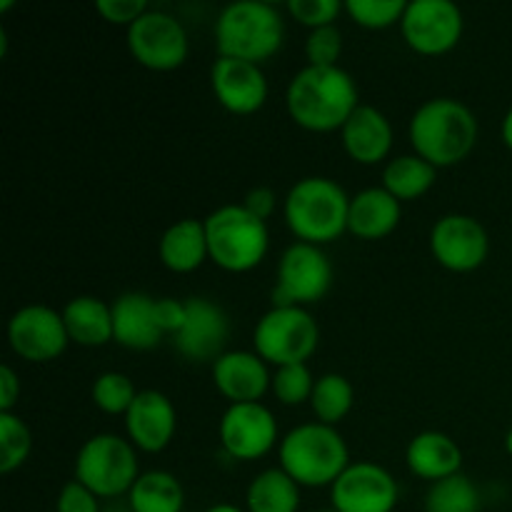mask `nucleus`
I'll use <instances>...</instances> for the list:
<instances>
[{
	"mask_svg": "<svg viewBox=\"0 0 512 512\" xmlns=\"http://www.w3.org/2000/svg\"><path fill=\"white\" fill-rule=\"evenodd\" d=\"M285 105H288L290 118L300 128L313 130V133L343 130V125L360 105L358 85L353 75L340 65H333V68L305 65L290 80Z\"/></svg>",
	"mask_w": 512,
	"mask_h": 512,
	"instance_id": "obj_1",
	"label": "nucleus"
},
{
	"mask_svg": "<svg viewBox=\"0 0 512 512\" xmlns=\"http://www.w3.org/2000/svg\"><path fill=\"white\" fill-rule=\"evenodd\" d=\"M410 143L415 155L435 168H450L473 153L478 143V118L455 98H430L410 118Z\"/></svg>",
	"mask_w": 512,
	"mask_h": 512,
	"instance_id": "obj_2",
	"label": "nucleus"
},
{
	"mask_svg": "<svg viewBox=\"0 0 512 512\" xmlns=\"http://www.w3.org/2000/svg\"><path fill=\"white\" fill-rule=\"evenodd\" d=\"M280 468L300 488H333L350 468V450L333 425L303 423L280 440Z\"/></svg>",
	"mask_w": 512,
	"mask_h": 512,
	"instance_id": "obj_3",
	"label": "nucleus"
},
{
	"mask_svg": "<svg viewBox=\"0 0 512 512\" xmlns=\"http://www.w3.org/2000/svg\"><path fill=\"white\" fill-rule=\"evenodd\" d=\"M283 213L300 243L325 245L348 230L350 198L335 180L310 175L298 180L285 195Z\"/></svg>",
	"mask_w": 512,
	"mask_h": 512,
	"instance_id": "obj_4",
	"label": "nucleus"
},
{
	"mask_svg": "<svg viewBox=\"0 0 512 512\" xmlns=\"http://www.w3.org/2000/svg\"><path fill=\"white\" fill-rule=\"evenodd\" d=\"M285 23L278 8L265 0H238L220 10L215 20V45L223 58L263 63L283 45Z\"/></svg>",
	"mask_w": 512,
	"mask_h": 512,
	"instance_id": "obj_5",
	"label": "nucleus"
},
{
	"mask_svg": "<svg viewBox=\"0 0 512 512\" xmlns=\"http://www.w3.org/2000/svg\"><path fill=\"white\" fill-rule=\"evenodd\" d=\"M203 223L210 260L228 273H248L268 255V223L248 213L243 203L220 205Z\"/></svg>",
	"mask_w": 512,
	"mask_h": 512,
	"instance_id": "obj_6",
	"label": "nucleus"
},
{
	"mask_svg": "<svg viewBox=\"0 0 512 512\" xmlns=\"http://www.w3.org/2000/svg\"><path fill=\"white\" fill-rule=\"evenodd\" d=\"M130 440L115 433H100L85 440L75 458V480L98 498H118L130 493L140 478L138 453Z\"/></svg>",
	"mask_w": 512,
	"mask_h": 512,
	"instance_id": "obj_7",
	"label": "nucleus"
},
{
	"mask_svg": "<svg viewBox=\"0 0 512 512\" xmlns=\"http://www.w3.org/2000/svg\"><path fill=\"white\" fill-rule=\"evenodd\" d=\"M318 343L320 328L308 308H270L253 333L255 353L278 368L305 363Z\"/></svg>",
	"mask_w": 512,
	"mask_h": 512,
	"instance_id": "obj_8",
	"label": "nucleus"
},
{
	"mask_svg": "<svg viewBox=\"0 0 512 512\" xmlns=\"http://www.w3.org/2000/svg\"><path fill=\"white\" fill-rule=\"evenodd\" d=\"M333 265L320 245L293 243L285 248L273 288V308H305L328 295Z\"/></svg>",
	"mask_w": 512,
	"mask_h": 512,
	"instance_id": "obj_9",
	"label": "nucleus"
},
{
	"mask_svg": "<svg viewBox=\"0 0 512 512\" xmlns=\"http://www.w3.org/2000/svg\"><path fill=\"white\" fill-rule=\"evenodd\" d=\"M130 55L143 68L175 70L188 58V33L175 15L148 10L128 28Z\"/></svg>",
	"mask_w": 512,
	"mask_h": 512,
	"instance_id": "obj_10",
	"label": "nucleus"
},
{
	"mask_svg": "<svg viewBox=\"0 0 512 512\" xmlns=\"http://www.w3.org/2000/svg\"><path fill=\"white\" fill-rule=\"evenodd\" d=\"M463 28V10L453 0H413L400 20L405 43L423 55L453 50L463 38Z\"/></svg>",
	"mask_w": 512,
	"mask_h": 512,
	"instance_id": "obj_11",
	"label": "nucleus"
},
{
	"mask_svg": "<svg viewBox=\"0 0 512 512\" xmlns=\"http://www.w3.org/2000/svg\"><path fill=\"white\" fill-rule=\"evenodd\" d=\"M400 500V485L383 465L350 463L330 488V503L335 512H393Z\"/></svg>",
	"mask_w": 512,
	"mask_h": 512,
	"instance_id": "obj_12",
	"label": "nucleus"
},
{
	"mask_svg": "<svg viewBox=\"0 0 512 512\" xmlns=\"http://www.w3.org/2000/svg\"><path fill=\"white\" fill-rule=\"evenodd\" d=\"M430 250L443 268L453 270V273H470L488 260V230L470 215H443L430 230Z\"/></svg>",
	"mask_w": 512,
	"mask_h": 512,
	"instance_id": "obj_13",
	"label": "nucleus"
},
{
	"mask_svg": "<svg viewBox=\"0 0 512 512\" xmlns=\"http://www.w3.org/2000/svg\"><path fill=\"white\" fill-rule=\"evenodd\" d=\"M8 343L28 363L55 360L70 343L63 313L48 305H25L10 318Z\"/></svg>",
	"mask_w": 512,
	"mask_h": 512,
	"instance_id": "obj_14",
	"label": "nucleus"
},
{
	"mask_svg": "<svg viewBox=\"0 0 512 512\" xmlns=\"http://www.w3.org/2000/svg\"><path fill=\"white\" fill-rule=\"evenodd\" d=\"M220 445L235 460H258L278 443V420L263 403H235L220 418Z\"/></svg>",
	"mask_w": 512,
	"mask_h": 512,
	"instance_id": "obj_15",
	"label": "nucleus"
},
{
	"mask_svg": "<svg viewBox=\"0 0 512 512\" xmlns=\"http://www.w3.org/2000/svg\"><path fill=\"white\" fill-rule=\"evenodd\" d=\"M183 328L173 335L175 348L190 363H215L228 345L230 338V320L220 305L208 298H188L185 300Z\"/></svg>",
	"mask_w": 512,
	"mask_h": 512,
	"instance_id": "obj_16",
	"label": "nucleus"
},
{
	"mask_svg": "<svg viewBox=\"0 0 512 512\" xmlns=\"http://www.w3.org/2000/svg\"><path fill=\"white\" fill-rule=\"evenodd\" d=\"M210 85L225 110L235 115L258 113L268 100V78L258 63L238 58H223L210 68Z\"/></svg>",
	"mask_w": 512,
	"mask_h": 512,
	"instance_id": "obj_17",
	"label": "nucleus"
},
{
	"mask_svg": "<svg viewBox=\"0 0 512 512\" xmlns=\"http://www.w3.org/2000/svg\"><path fill=\"white\" fill-rule=\"evenodd\" d=\"M178 413L173 400L160 390H140L135 403L125 413L128 440L143 453H160L173 440Z\"/></svg>",
	"mask_w": 512,
	"mask_h": 512,
	"instance_id": "obj_18",
	"label": "nucleus"
},
{
	"mask_svg": "<svg viewBox=\"0 0 512 512\" xmlns=\"http://www.w3.org/2000/svg\"><path fill=\"white\" fill-rule=\"evenodd\" d=\"M213 383L230 405L260 403L273 385V375L258 353L228 350L213 363Z\"/></svg>",
	"mask_w": 512,
	"mask_h": 512,
	"instance_id": "obj_19",
	"label": "nucleus"
},
{
	"mask_svg": "<svg viewBox=\"0 0 512 512\" xmlns=\"http://www.w3.org/2000/svg\"><path fill=\"white\" fill-rule=\"evenodd\" d=\"M340 140L355 163L378 165L393 148V125L378 108L360 103L340 130Z\"/></svg>",
	"mask_w": 512,
	"mask_h": 512,
	"instance_id": "obj_20",
	"label": "nucleus"
},
{
	"mask_svg": "<svg viewBox=\"0 0 512 512\" xmlns=\"http://www.w3.org/2000/svg\"><path fill=\"white\" fill-rule=\"evenodd\" d=\"M155 315V298L125 293L113 303V340L130 350H153L163 340Z\"/></svg>",
	"mask_w": 512,
	"mask_h": 512,
	"instance_id": "obj_21",
	"label": "nucleus"
},
{
	"mask_svg": "<svg viewBox=\"0 0 512 512\" xmlns=\"http://www.w3.org/2000/svg\"><path fill=\"white\" fill-rule=\"evenodd\" d=\"M405 460H408L410 473L430 480V483H438V480L453 478L460 473L463 450L450 435L438 433V430H425L410 440Z\"/></svg>",
	"mask_w": 512,
	"mask_h": 512,
	"instance_id": "obj_22",
	"label": "nucleus"
},
{
	"mask_svg": "<svg viewBox=\"0 0 512 512\" xmlns=\"http://www.w3.org/2000/svg\"><path fill=\"white\" fill-rule=\"evenodd\" d=\"M403 218V208L385 188H365L350 198L348 230L363 240H380L393 233Z\"/></svg>",
	"mask_w": 512,
	"mask_h": 512,
	"instance_id": "obj_23",
	"label": "nucleus"
},
{
	"mask_svg": "<svg viewBox=\"0 0 512 512\" xmlns=\"http://www.w3.org/2000/svg\"><path fill=\"white\" fill-rule=\"evenodd\" d=\"M160 260L173 273H193L205 260L208 253V235H205V223L195 218L178 220L163 233L158 245Z\"/></svg>",
	"mask_w": 512,
	"mask_h": 512,
	"instance_id": "obj_24",
	"label": "nucleus"
},
{
	"mask_svg": "<svg viewBox=\"0 0 512 512\" xmlns=\"http://www.w3.org/2000/svg\"><path fill=\"white\" fill-rule=\"evenodd\" d=\"M65 330L70 343L85 345V348H100L113 340V305L93 295H78L63 308Z\"/></svg>",
	"mask_w": 512,
	"mask_h": 512,
	"instance_id": "obj_25",
	"label": "nucleus"
},
{
	"mask_svg": "<svg viewBox=\"0 0 512 512\" xmlns=\"http://www.w3.org/2000/svg\"><path fill=\"white\" fill-rule=\"evenodd\" d=\"M128 503L133 512H183L185 490L173 473L148 470L130 488Z\"/></svg>",
	"mask_w": 512,
	"mask_h": 512,
	"instance_id": "obj_26",
	"label": "nucleus"
},
{
	"mask_svg": "<svg viewBox=\"0 0 512 512\" xmlns=\"http://www.w3.org/2000/svg\"><path fill=\"white\" fill-rule=\"evenodd\" d=\"M248 512H298L300 485L283 468L263 470L245 493Z\"/></svg>",
	"mask_w": 512,
	"mask_h": 512,
	"instance_id": "obj_27",
	"label": "nucleus"
},
{
	"mask_svg": "<svg viewBox=\"0 0 512 512\" xmlns=\"http://www.w3.org/2000/svg\"><path fill=\"white\" fill-rule=\"evenodd\" d=\"M438 178V168L420 155H398L383 170V188L403 203L428 193Z\"/></svg>",
	"mask_w": 512,
	"mask_h": 512,
	"instance_id": "obj_28",
	"label": "nucleus"
},
{
	"mask_svg": "<svg viewBox=\"0 0 512 512\" xmlns=\"http://www.w3.org/2000/svg\"><path fill=\"white\" fill-rule=\"evenodd\" d=\"M355 403V390L350 380L340 373H328L323 378L315 380L313 398H310V408H313L318 423L338 425L340 420L348 418Z\"/></svg>",
	"mask_w": 512,
	"mask_h": 512,
	"instance_id": "obj_29",
	"label": "nucleus"
},
{
	"mask_svg": "<svg viewBox=\"0 0 512 512\" xmlns=\"http://www.w3.org/2000/svg\"><path fill=\"white\" fill-rule=\"evenodd\" d=\"M425 512H480V493L473 480L458 473L430 485Z\"/></svg>",
	"mask_w": 512,
	"mask_h": 512,
	"instance_id": "obj_30",
	"label": "nucleus"
},
{
	"mask_svg": "<svg viewBox=\"0 0 512 512\" xmlns=\"http://www.w3.org/2000/svg\"><path fill=\"white\" fill-rule=\"evenodd\" d=\"M33 435L25 420L15 413H0V473H13L28 460Z\"/></svg>",
	"mask_w": 512,
	"mask_h": 512,
	"instance_id": "obj_31",
	"label": "nucleus"
},
{
	"mask_svg": "<svg viewBox=\"0 0 512 512\" xmlns=\"http://www.w3.org/2000/svg\"><path fill=\"white\" fill-rule=\"evenodd\" d=\"M138 393L140 390H135L133 380L123 373H115V370L98 375L93 383V390H90L95 408L103 410V413L108 415L128 413L130 405L138 398Z\"/></svg>",
	"mask_w": 512,
	"mask_h": 512,
	"instance_id": "obj_32",
	"label": "nucleus"
},
{
	"mask_svg": "<svg viewBox=\"0 0 512 512\" xmlns=\"http://www.w3.org/2000/svg\"><path fill=\"white\" fill-rule=\"evenodd\" d=\"M270 390H273L275 398H278L283 405L310 403L315 390V378L305 363L283 365V368L275 370Z\"/></svg>",
	"mask_w": 512,
	"mask_h": 512,
	"instance_id": "obj_33",
	"label": "nucleus"
},
{
	"mask_svg": "<svg viewBox=\"0 0 512 512\" xmlns=\"http://www.w3.org/2000/svg\"><path fill=\"white\" fill-rule=\"evenodd\" d=\"M405 8H408L405 0H348L345 3L350 18L370 30L390 28V25L400 23Z\"/></svg>",
	"mask_w": 512,
	"mask_h": 512,
	"instance_id": "obj_34",
	"label": "nucleus"
},
{
	"mask_svg": "<svg viewBox=\"0 0 512 512\" xmlns=\"http://www.w3.org/2000/svg\"><path fill=\"white\" fill-rule=\"evenodd\" d=\"M340 53H343V33H340L338 25H325V28L310 30L308 40H305L308 65L333 68V65H338Z\"/></svg>",
	"mask_w": 512,
	"mask_h": 512,
	"instance_id": "obj_35",
	"label": "nucleus"
},
{
	"mask_svg": "<svg viewBox=\"0 0 512 512\" xmlns=\"http://www.w3.org/2000/svg\"><path fill=\"white\" fill-rule=\"evenodd\" d=\"M343 8L345 5H340V0H290L288 3V13L310 30L335 25V18Z\"/></svg>",
	"mask_w": 512,
	"mask_h": 512,
	"instance_id": "obj_36",
	"label": "nucleus"
},
{
	"mask_svg": "<svg viewBox=\"0 0 512 512\" xmlns=\"http://www.w3.org/2000/svg\"><path fill=\"white\" fill-rule=\"evenodd\" d=\"M55 512H100V498L78 480L63 485L55 500Z\"/></svg>",
	"mask_w": 512,
	"mask_h": 512,
	"instance_id": "obj_37",
	"label": "nucleus"
},
{
	"mask_svg": "<svg viewBox=\"0 0 512 512\" xmlns=\"http://www.w3.org/2000/svg\"><path fill=\"white\" fill-rule=\"evenodd\" d=\"M95 10L113 25H133L143 13H148L145 0H98Z\"/></svg>",
	"mask_w": 512,
	"mask_h": 512,
	"instance_id": "obj_38",
	"label": "nucleus"
},
{
	"mask_svg": "<svg viewBox=\"0 0 512 512\" xmlns=\"http://www.w3.org/2000/svg\"><path fill=\"white\" fill-rule=\"evenodd\" d=\"M155 315H158V325L165 335H178V330L183 328L185 315H188V308H185V300L175 298H160L155 300Z\"/></svg>",
	"mask_w": 512,
	"mask_h": 512,
	"instance_id": "obj_39",
	"label": "nucleus"
},
{
	"mask_svg": "<svg viewBox=\"0 0 512 512\" xmlns=\"http://www.w3.org/2000/svg\"><path fill=\"white\" fill-rule=\"evenodd\" d=\"M243 208L265 223V220L275 213V208H278V198H275V193L270 188L258 185V188L248 190V195H245L243 200Z\"/></svg>",
	"mask_w": 512,
	"mask_h": 512,
	"instance_id": "obj_40",
	"label": "nucleus"
},
{
	"mask_svg": "<svg viewBox=\"0 0 512 512\" xmlns=\"http://www.w3.org/2000/svg\"><path fill=\"white\" fill-rule=\"evenodd\" d=\"M20 400V380L10 365L0 368V413H13Z\"/></svg>",
	"mask_w": 512,
	"mask_h": 512,
	"instance_id": "obj_41",
	"label": "nucleus"
},
{
	"mask_svg": "<svg viewBox=\"0 0 512 512\" xmlns=\"http://www.w3.org/2000/svg\"><path fill=\"white\" fill-rule=\"evenodd\" d=\"M503 140H505V145L512 150V108L505 113V118H503Z\"/></svg>",
	"mask_w": 512,
	"mask_h": 512,
	"instance_id": "obj_42",
	"label": "nucleus"
},
{
	"mask_svg": "<svg viewBox=\"0 0 512 512\" xmlns=\"http://www.w3.org/2000/svg\"><path fill=\"white\" fill-rule=\"evenodd\" d=\"M205 512H245L240 510L238 505H230V503H220V505H213V508H208Z\"/></svg>",
	"mask_w": 512,
	"mask_h": 512,
	"instance_id": "obj_43",
	"label": "nucleus"
},
{
	"mask_svg": "<svg viewBox=\"0 0 512 512\" xmlns=\"http://www.w3.org/2000/svg\"><path fill=\"white\" fill-rule=\"evenodd\" d=\"M505 450L512 455V428L508 430V435H505Z\"/></svg>",
	"mask_w": 512,
	"mask_h": 512,
	"instance_id": "obj_44",
	"label": "nucleus"
},
{
	"mask_svg": "<svg viewBox=\"0 0 512 512\" xmlns=\"http://www.w3.org/2000/svg\"><path fill=\"white\" fill-rule=\"evenodd\" d=\"M13 0H3V3H0V13H5V10H10V8H13Z\"/></svg>",
	"mask_w": 512,
	"mask_h": 512,
	"instance_id": "obj_45",
	"label": "nucleus"
},
{
	"mask_svg": "<svg viewBox=\"0 0 512 512\" xmlns=\"http://www.w3.org/2000/svg\"><path fill=\"white\" fill-rule=\"evenodd\" d=\"M320 512H335V510H333V508H330V510H320Z\"/></svg>",
	"mask_w": 512,
	"mask_h": 512,
	"instance_id": "obj_46",
	"label": "nucleus"
}]
</instances>
